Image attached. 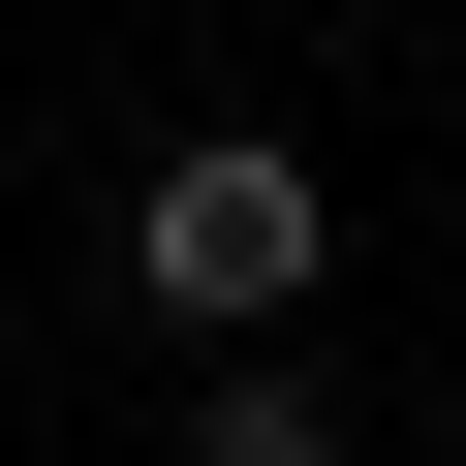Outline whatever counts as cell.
<instances>
[{"mask_svg": "<svg viewBox=\"0 0 466 466\" xmlns=\"http://www.w3.org/2000/svg\"><path fill=\"white\" fill-rule=\"evenodd\" d=\"M125 280H156L187 342H249V311H311V280H342V187H311L280 125H187V156L125 187Z\"/></svg>", "mask_w": 466, "mask_h": 466, "instance_id": "cell-1", "label": "cell"}, {"mask_svg": "<svg viewBox=\"0 0 466 466\" xmlns=\"http://www.w3.org/2000/svg\"><path fill=\"white\" fill-rule=\"evenodd\" d=\"M187 466H342V373L249 311V342H187Z\"/></svg>", "mask_w": 466, "mask_h": 466, "instance_id": "cell-2", "label": "cell"}]
</instances>
